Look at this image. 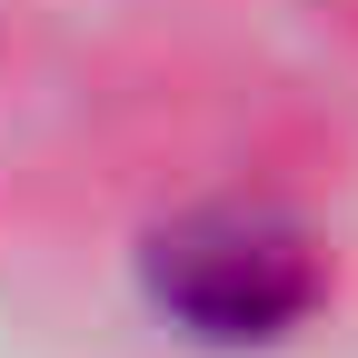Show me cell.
Wrapping results in <instances>:
<instances>
[{"label": "cell", "mask_w": 358, "mask_h": 358, "mask_svg": "<svg viewBox=\"0 0 358 358\" xmlns=\"http://www.w3.org/2000/svg\"><path fill=\"white\" fill-rule=\"evenodd\" d=\"M150 299L209 348H259L319 308V259L268 219H189L150 249Z\"/></svg>", "instance_id": "6da1fadb"}]
</instances>
